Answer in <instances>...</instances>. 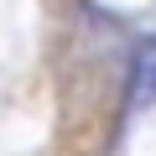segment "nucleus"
<instances>
[{
    "mask_svg": "<svg viewBox=\"0 0 156 156\" xmlns=\"http://www.w3.org/2000/svg\"><path fill=\"white\" fill-rule=\"evenodd\" d=\"M135 104H151L156 99V62H140L135 68V94H130Z\"/></svg>",
    "mask_w": 156,
    "mask_h": 156,
    "instance_id": "obj_1",
    "label": "nucleus"
}]
</instances>
